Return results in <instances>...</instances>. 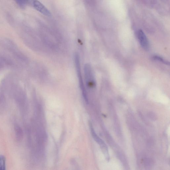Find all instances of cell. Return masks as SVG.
<instances>
[{
	"label": "cell",
	"instance_id": "obj_1",
	"mask_svg": "<svg viewBox=\"0 0 170 170\" xmlns=\"http://www.w3.org/2000/svg\"><path fill=\"white\" fill-rule=\"evenodd\" d=\"M0 42V44L3 48L13 55L18 61L22 63H27V57L14 42L8 39L3 40Z\"/></svg>",
	"mask_w": 170,
	"mask_h": 170
},
{
	"label": "cell",
	"instance_id": "obj_7",
	"mask_svg": "<svg viewBox=\"0 0 170 170\" xmlns=\"http://www.w3.org/2000/svg\"><path fill=\"white\" fill-rule=\"evenodd\" d=\"M29 0H15L17 4L22 8H24L27 5Z\"/></svg>",
	"mask_w": 170,
	"mask_h": 170
},
{
	"label": "cell",
	"instance_id": "obj_10",
	"mask_svg": "<svg viewBox=\"0 0 170 170\" xmlns=\"http://www.w3.org/2000/svg\"><path fill=\"white\" fill-rule=\"evenodd\" d=\"M153 58L154 59H156V60L160 61L161 62L164 63L165 64H168V62H167L165 61L164 60V59L159 57L155 56Z\"/></svg>",
	"mask_w": 170,
	"mask_h": 170
},
{
	"label": "cell",
	"instance_id": "obj_2",
	"mask_svg": "<svg viewBox=\"0 0 170 170\" xmlns=\"http://www.w3.org/2000/svg\"><path fill=\"white\" fill-rule=\"evenodd\" d=\"M74 62L79 83V85H80V88L82 92V96L86 103L88 104L89 100L88 94L87 93L86 88L84 85V81H83L82 76L80 57H79V55L77 53H76L74 55Z\"/></svg>",
	"mask_w": 170,
	"mask_h": 170
},
{
	"label": "cell",
	"instance_id": "obj_5",
	"mask_svg": "<svg viewBox=\"0 0 170 170\" xmlns=\"http://www.w3.org/2000/svg\"><path fill=\"white\" fill-rule=\"evenodd\" d=\"M137 36L142 48L146 50H148L149 47V41L143 31L140 30L138 31Z\"/></svg>",
	"mask_w": 170,
	"mask_h": 170
},
{
	"label": "cell",
	"instance_id": "obj_8",
	"mask_svg": "<svg viewBox=\"0 0 170 170\" xmlns=\"http://www.w3.org/2000/svg\"><path fill=\"white\" fill-rule=\"evenodd\" d=\"M6 158L3 156H0V170L6 169Z\"/></svg>",
	"mask_w": 170,
	"mask_h": 170
},
{
	"label": "cell",
	"instance_id": "obj_9",
	"mask_svg": "<svg viewBox=\"0 0 170 170\" xmlns=\"http://www.w3.org/2000/svg\"><path fill=\"white\" fill-rule=\"evenodd\" d=\"M5 65H6V64L4 57L0 56V69L2 68Z\"/></svg>",
	"mask_w": 170,
	"mask_h": 170
},
{
	"label": "cell",
	"instance_id": "obj_6",
	"mask_svg": "<svg viewBox=\"0 0 170 170\" xmlns=\"http://www.w3.org/2000/svg\"><path fill=\"white\" fill-rule=\"evenodd\" d=\"M16 136L18 141L21 140L22 139L23 132L21 127L17 126L15 127Z\"/></svg>",
	"mask_w": 170,
	"mask_h": 170
},
{
	"label": "cell",
	"instance_id": "obj_3",
	"mask_svg": "<svg viewBox=\"0 0 170 170\" xmlns=\"http://www.w3.org/2000/svg\"><path fill=\"white\" fill-rule=\"evenodd\" d=\"M91 130L92 135L94 139L100 145L102 151L104 154L106 159L109 161V156L107 146L104 143V142L97 136L92 126H91Z\"/></svg>",
	"mask_w": 170,
	"mask_h": 170
},
{
	"label": "cell",
	"instance_id": "obj_4",
	"mask_svg": "<svg viewBox=\"0 0 170 170\" xmlns=\"http://www.w3.org/2000/svg\"><path fill=\"white\" fill-rule=\"evenodd\" d=\"M32 3L34 8L40 13L46 16H51V14L50 12L41 2L37 0H33Z\"/></svg>",
	"mask_w": 170,
	"mask_h": 170
}]
</instances>
